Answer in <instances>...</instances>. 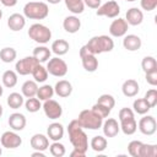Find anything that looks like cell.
<instances>
[{
    "label": "cell",
    "instance_id": "6da1fadb",
    "mask_svg": "<svg viewBox=\"0 0 157 157\" xmlns=\"http://www.w3.org/2000/svg\"><path fill=\"white\" fill-rule=\"evenodd\" d=\"M67 132H69V140L74 146V148L86 153L88 150V137L83 131V128L78 124L77 119H74L69 123Z\"/></svg>",
    "mask_w": 157,
    "mask_h": 157
},
{
    "label": "cell",
    "instance_id": "7a4b0ae2",
    "mask_svg": "<svg viewBox=\"0 0 157 157\" xmlns=\"http://www.w3.org/2000/svg\"><path fill=\"white\" fill-rule=\"evenodd\" d=\"M85 47H86V49L90 53L97 55V54L112 52L113 48H114V42H113V39L110 37L102 34V36H94V37H92L87 42V44H85Z\"/></svg>",
    "mask_w": 157,
    "mask_h": 157
},
{
    "label": "cell",
    "instance_id": "3957f363",
    "mask_svg": "<svg viewBox=\"0 0 157 157\" xmlns=\"http://www.w3.org/2000/svg\"><path fill=\"white\" fill-rule=\"evenodd\" d=\"M77 121L83 129L98 130L99 128H102L103 118L98 115L93 109H83L80 112Z\"/></svg>",
    "mask_w": 157,
    "mask_h": 157
},
{
    "label": "cell",
    "instance_id": "277c9868",
    "mask_svg": "<svg viewBox=\"0 0 157 157\" xmlns=\"http://www.w3.org/2000/svg\"><path fill=\"white\" fill-rule=\"evenodd\" d=\"M23 15L31 20H44L49 15V7L42 1H29L23 7Z\"/></svg>",
    "mask_w": 157,
    "mask_h": 157
},
{
    "label": "cell",
    "instance_id": "5b68a950",
    "mask_svg": "<svg viewBox=\"0 0 157 157\" xmlns=\"http://www.w3.org/2000/svg\"><path fill=\"white\" fill-rule=\"evenodd\" d=\"M28 37L33 39L36 43L45 44L52 38V31L42 23H33L28 28Z\"/></svg>",
    "mask_w": 157,
    "mask_h": 157
},
{
    "label": "cell",
    "instance_id": "8992f818",
    "mask_svg": "<svg viewBox=\"0 0 157 157\" xmlns=\"http://www.w3.org/2000/svg\"><path fill=\"white\" fill-rule=\"evenodd\" d=\"M47 71H48V74H50L55 77H63L67 74V65L60 58H52L48 60Z\"/></svg>",
    "mask_w": 157,
    "mask_h": 157
},
{
    "label": "cell",
    "instance_id": "52a82bcc",
    "mask_svg": "<svg viewBox=\"0 0 157 157\" xmlns=\"http://www.w3.org/2000/svg\"><path fill=\"white\" fill-rule=\"evenodd\" d=\"M80 58H81V61H82V66L86 71L94 72L98 69V60H97L96 55L90 53L86 49L85 45L81 47V49H80Z\"/></svg>",
    "mask_w": 157,
    "mask_h": 157
},
{
    "label": "cell",
    "instance_id": "ba28073f",
    "mask_svg": "<svg viewBox=\"0 0 157 157\" xmlns=\"http://www.w3.org/2000/svg\"><path fill=\"white\" fill-rule=\"evenodd\" d=\"M38 60L32 55V56H26L23 59H20L16 65H15V69H16V72L22 75V76H26V75H29L32 74L33 69L38 65Z\"/></svg>",
    "mask_w": 157,
    "mask_h": 157
},
{
    "label": "cell",
    "instance_id": "9c48e42d",
    "mask_svg": "<svg viewBox=\"0 0 157 157\" xmlns=\"http://www.w3.org/2000/svg\"><path fill=\"white\" fill-rule=\"evenodd\" d=\"M97 16H105L109 18H114L120 13V6L118 5V2L115 0H109L107 2H104L103 5H101L97 11H96Z\"/></svg>",
    "mask_w": 157,
    "mask_h": 157
},
{
    "label": "cell",
    "instance_id": "30bf717a",
    "mask_svg": "<svg viewBox=\"0 0 157 157\" xmlns=\"http://www.w3.org/2000/svg\"><path fill=\"white\" fill-rule=\"evenodd\" d=\"M43 110H44L45 115H47L49 119H53V120L59 119V118L61 117V114H63V108H61V105H60L56 101H54V99H52V98L44 101V103H43Z\"/></svg>",
    "mask_w": 157,
    "mask_h": 157
},
{
    "label": "cell",
    "instance_id": "8fae6325",
    "mask_svg": "<svg viewBox=\"0 0 157 157\" xmlns=\"http://www.w3.org/2000/svg\"><path fill=\"white\" fill-rule=\"evenodd\" d=\"M139 130L147 136H151L156 132L157 130V123L156 119L152 115H145L139 120Z\"/></svg>",
    "mask_w": 157,
    "mask_h": 157
},
{
    "label": "cell",
    "instance_id": "7c38bea8",
    "mask_svg": "<svg viewBox=\"0 0 157 157\" xmlns=\"http://www.w3.org/2000/svg\"><path fill=\"white\" fill-rule=\"evenodd\" d=\"M0 142H1L2 147L10 150V148L20 147L22 144V139L15 131H5L0 137Z\"/></svg>",
    "mask_w": 157,
    "mask_h": 157
},
{
    "label": "cell",
    "instance_id": "4fadbf2b",
    "mask_svg": "<svg viewBox=\"0 0 157 157\" xmlns=\"http://www.w3.org/2000/svg\"><path fill=\"white\" fill-rule=\"evenodd\" d=\"M128 28H129V25L124 18H117L110 23L109 33L113 37H123L126 34Z\"/></svg>",
    "mask_w": 157,
    "mask_h": 157
},
{
    "label": "cell",
    "instance_id": "5bb4252c",
    "mask_svg": "<svg viewBox=\"0 0 157 157\" xmlns=\"http://www.w3.org/2000/svg\"><path fill=\"white\" fill-rule=\"evenodd\" d=\"M102 129H103V134L105 137H114L118 135V132L120 130V125L118 124V121L114 118H108L102 124Z\"/></svg>",
    "mask_w": 157,
    "mask_h": 157
},
{
    "label": "cell",
    "instance_id": "9a60e30c",
    "mask_svg": "<svg viewBox=\"0 0 157 157\" xmlns=\"http://www.w3.org/2000/svg\"><path fill=\"white\" fill-rule=\"evenodd\" d=\"M31 147L36 151H45L49 148V139L43 134H34L31 137Z\"/></svg>",
    "mask_w": 157,
    "mask_h": 157
},
{
    "label": "cell",
    "instance_id": "2e32d148",
    "mask_svg": "<svg viewBox=\"0 0 157 157\" xmlns=\"http://www.w3.org/2000/svg\"><path fill=\"white\" fill-rule=\"evenodd\" d=\"M126 18L125 21L128 22V25H131V26H139L141 25V22L144 21V13L140 9L137 7H131L126 11Z\"/></svg>",
    "mask_w": 157,
    "mask_h": 157
},
{
    "label": "cell",
    "instance_id": "e0dca14e",
    "mask_svg": "<svg viewBox=\"0 0 157 157\" xmlns=\"http://www.w3.org/2000/svg\"><path fill=\"white\" fill-rule=\"evenodd\" d=\"M7 26L11 31L17 32L21 31L25 26H26V18L21 13H12L9 18H7Z\"/></svg>",
    "mask_w": 157,
    "mask_h": 157
},
{
    "label": "cell",
    "instance_id": "ac0fdd59",
    "mask_svg": "<svg viewBox=\"0 0 157 157\" xmlns=\"http://www.w3.org/2000/svg\"><path fill=\"white\" fill-rule=\"evenodd\" d=\"M141 38L136 34H128L123 39V45L129 52H135L141 48Z\"/></svg>",
    "mask_w": 157,
    "mask_h": 157
},
{
    "label": "cell",
    "instance_id": "d6986e66",
    "mask_svg": "<svg viewBox=\"0 0 157 157\" xmlns=\"http://www.w3.org/2000/svg\"><path fill=\"white\" fill-rule=\"evenodd\" d=\"M9 125L15 131H21L26 126V118L21 113H12L9 117Z\"/></svg>",
    "mask_w": 157,
    "mask_h": 157
},
{
    "label": "cell",
    "instance_id": "ffe728a7",
    "mask_svg": "<svg viewBox=\"0 0 157 157\" xmlns=\"http://www.w3.org/2000/svg\"><path fill=\"white\" fill-rule=\"evenodd\" d=\"M121 91L125 97H135L140 91V86L136 80L129 78V80L124 81V83L121 86Z\"/></svg>",
    "mask_w": 157,
    "mask_h": 157
},
{
    "label": "cell",
    "instance_id": "44dd1931",
    "mask_svg": "<svg viewBox=\"0 0 157 157\" xmlns=\"http://www.w3.org/2000/svg\"><path fill=\"white\" fill-rule=\"evenodd\" d=\"M63 27L67 33H76L81 28V21L76 16H67L64 18Z\"/></svg>",
    "mask_w": 157,
    "mask_h": 157
},
{
    "label": "cell",
    "instance_id": "7402d4cb",
    "mask_svg": "<svg viewBox=\"0 0 157 157\" xmlns=\"http://www.w3.org/2000/svg\"><path fill=\"white\" fill-rule=\"evenodd\" d=\"M72 92V85L66 81V80H60L55 83V87H54V93H56L59 97H69Z\"/></svg>",
    "mask_w": 157,
    "mask_h": 157
},
{
    "label": "cell",
    "instance_id": "603a6c76",
    "mask_svg": "<svg viewBox=\"0 0 157 157\" xmlns=\"http://www.w3.org/2000/svg\"><path fill=\"white\" fill-rule=\"evenodd\" d=\"M48 137L53 141H59L64 136V126L60 123H52L47 129Z\"/></svg>",
    "mask_w": 157,
    "mask_h": 157
},
{
    "label": "cell",
    "instance_id": "cb8c5ba5",
    "mask_svg": "<svg viewBox=\"0 0 157 157\" xmlns=\"http://www.w3.org/2000/svg\"><path fill=\"white\" fill-rule=\"evenodd\" d=\"M120 129L125 135L135 134L136 130H137V123H136L135 118H129V119L120 120Z\"/></svg>",
    "mask_w": 157,
    "mask_h": 157
},
{
    "label": "cell",
    "instance_id": "d4e9b609",
    "mask_svg": "<svg viewBox=\"0 0 157 157\" xmlns=\"http://www.w3.org/2000/svg\"><path fill=\"white\" fill-rule=\"evenodd\" d=\"M70 49L69 43L65 39H56L52 43V52L56 55H65Z\"/></svg>",
    "mask_w": 157,
    "mask_h": 157
},
{
    "label": "cell",
    "instance_id": "484cf974",
    "mask_svg": "<svg viewBox=\"0 0 157 157\" xmlns=\"http://www.w3.org/2000/svg\"><path fill=\"white\" fill-rule=\"evenodd\" d=\"M50 54H52V52L49 50V48H47L44 45H39L33 49V56L38 60V63L48 61L50 59Z\"/></svg>",
    "mask_w": 157,
    "mask_h": 157
},
{
    "label": "cell",
    "instance_id": "4316f807",
    "mask_svg": "<svg viewBox=\"0 0 157 157\" xmlns=\"http://www.w3.org/2000/svg\"><path fill=\"white\" fill-rule=\"evenodd\" d=\"M21 91H22V94H23L26 98L34 97V96L37 94V91H38V85H37L36 81L28 80V81H26V82L22 85Z\"/></svg>",
    "mask_w": 157,
    "mask_h": 157
},
{
    "label": "cell",
    "instance_id": "83f0119b",
    "mask_svg": "<svg viewBox=\"0 0 157 157\" xmlns=\"http://www.w3.org/2000/svg\"><path fill=\"white\" fill-rule=\"evenodd\" d=\"M64 1H65V6L67 7V10L72 12L74 15L82 13L85 10L83 0H64Z\"/></svg>",
    "mask_w": 157,
    "mask_h": 157
},
{
    "label": "cell",
    "instance_id": "f1b7e54d",
    "mask_svg": "<svg viewBox=\"0 0 157 157\" xmlns=\"http://www.w3.org/2000/svg\"><path fill=\"white\" fill-rule=\"evenodd\" d=\"M2 83L7 88H12L17 83V74L13 70H6L2 74Z\"/></svg>",
    "mask_w": 157,
    "mask_h": 157
},
{
    "label": "cell",
    "instance_id": "f546056e",
    "mask_svg": "<svg viewBox=\"0 0 157 157\" xmlns=\"http://www.w3.org/2000/svg\"><path fill=\"white\" fill-rule=\"evenodd\" d=\"M132 108H134V112L135 113L141 114V115L146 114L151 109L150 104L147 103V101L145 98H137V99H135L134 103H132Z\"/></svg>",
    "mask_w": 157,
    "mask_h": 157
},
{
    "label": "cell",
    "instance_id": "4dcf8cb0",
    "mask_svg": "<svg viewBox=\"0 0 157 157\" xmlns=\"http://www.w3.org/2000/svg\"><path fill=\"white\" fill-rule=\"evenodd\" d=\"M90 145H91V147H92L93 151H96V152H102V151H104V150L107 148L108 142H107V139H105V137H103V136H101V135H97V136H94V137L91 140Z\"/></svg>",
    "mask_w": 157,
    "mask_h": 157
},
{
    "label": "cell",
    "instance_id": "1f68e13d",
    "mask_svg": "<svg viewBox=\"0 0 157 157\" xmlns=\"http://www.w3.org/2000/svg\"><path fill=\"white\" fill-rule=\"evenodd\" d=\"M54 94V88L50 86V85H43L40 87H38V91H37V98L39 101H47V99H50Z\"/></svg>",
    "mask_w": 157,
    "mask_h": 157
},
{
    "label": "cell",
    "instance_id": "d6a6232c",
    "mask_svg": "<svg viewBox=\"0 0 157 157\" xmlns=\"http://www.w3.org/2000/svg\"><path fill=\"white\" fill-rule=\"evenodd\" d=\"M23 104V94H20L17 92H12L7 97V105L12 109H18Z\"/></svg>",
    "mask_w": 157,
    "mask_h": 157
},
{
    "label": "cell",
    "instance_id": "836d02e7",
    "mask_svg": "<svg viewBox=\"0 0 157 157\" xmlns=\"http://www.w3.org/2000/svg\"><path fill=\"white\" fill-rule=\"evenodd\" d=\"M32 76L34 78L36 82H44L47 78H48V71H47V67H44L43 65L38 64L33 71H32Z\"/></svg>",
    "mask_w": 157,
    "mask_h": 157
},
{
    "label": "cell",
    "instance_id": "e575fe53",
    "mask_svg": "<svg viewBox=\"0 0 157 157\" xmlns=\"http://www.w3.org/2000/svg\"><path fill=\"white\" fill-rule=\"evenodd\" d=\"M16 50L11 47H5L0 50V59L4 61V63H12L15 59H16Z\"/></svg>",
    "mask_w": 157,
    "mask_h": 157
},
{
    "label": "cell",
    "instance_id": "d590c367",
    "mask_svg": "<svg viewBox=\"0 0 157 157\" xmlns=\"http://www.w3.org/2000/svg\"><path fill=\"white\" fill-rule=\"evenodd\" d=\"M141 67L145 71V74L153 71V70H157V61L153 56H145L141 61Z\"/></svg>",
    "mask_w": 157,
    "mask_h": 157
},
{
    "label": "cell",
    "instance_id": "8d00e7d4",
    "mask_svg": "<svg viewBox=\"0 0 157 157\" xmlns=\"http://www.w3.org/2000/svg\"><path fill=\"white\" fill-rule=\"evenodd\" d=\"M157 156V146L150 144H142L140 148V157H155Z\"/></svg>",
    "mask_w": 157,
    "mask_h": 157
},
{
    "label": "cell",
    "instance_id": "74e56055",
    "mask_svg": "<svg viewBox=\"0 0 157 157\" xmlns=\"http://www.w3.org/2000/svg\"><path fill=\"white\" fill-rule=\"evenodd\" d=\"M25 107H26V109H27L29 113H36V112H38V110L42 108V104H40V101H39L38 98L29 97V98H27V101L25 102Z\"/></svg>",
    "mask_w": 157,
    "mask_h": 157
},
{
    "label": "cell",
    "instance_id": "f35d334b",
    "mask_svg": "<svg viewBox=\"0 0 157 157\" xmlns=\"http://www.w3.org/2000/svg\"><path fill=\"white\" fill-rule=\"evenodd\" d=\"M97 103L98 104H102V105H104V107H107L108 109L112 110L114 108V105H115V99H114V97L112 94L105 93V94H102V96L98 97Z\"/></svg>",
    "mask_w": 157,
    "mask_h": 157
},
{
    "label": "cell",
    "instance_id": "ab89813d",
    "mask_svg": "<svg viewBox=\"0 0 157 157\" xmlns=\"http://www.w3.org/2000/svg\"><path fill=\"white\" fill-rule=\"evenodd\" d=\"M49 151H50V155L54 157H63L65 155V146L59 141H54L49 146Z\"/></svg>",
    "mask_w": 157,
    "mask_h": 157
},
{
    "label": "cell",
    "instance_id": "60d3db41",
    "mask_svg": "<svg viewBox=\"0 0 157 157\" xmlns=\"http://www.w3.org/2000/svg\"><path fill=\"white\" fill-rule=\"evenodd\" d=\"M142 146V142L139 140H134L131 142H129L128 145V152L130 156L132 157H140V148Z\"/></svg>",
    "mask_w": 157,
    "mask_h": 157
},
{
    "label": "cell",
    "instance_id": "b9f144b4",
    "mask_svg": "<svg viewBox=\"0 0 157 157\" xmlns=\"http://www.w3.org/2000/svg\"><path fill=\"white\" fill-rule=\"evenodd\" d=\"M144 98L147 101V103L150 104L151 108L156 107V104H157V90H156V88L148 90V91L146 92V94H145Z\"/></svg>",
    "mask_w": 157,
    "mask_h": 157
},
{
    "label": "cell",
    "instance_id": "7bdbcfd3",
    "mask_svg": "<svg viewBox=\"0 0 157 157\" xmlns=\"http://www.w3.org/2000/svg\"><path fill=\"white\" fill-rule=\"evenodd\" d=\"M91 109H93L98 115H101L103 119L104 118H107L108 115H109V113H110V109H108L107 107H104V105H102V104H98V103H96Z\"/></svg>",
    "mask_w": 157,
    "mask_h": 157
},
{
    "label": "cell",
    "instance_id": "ee69618b",
    "mask_svg": "<svg viewBox=\"0 0 157 157\" xmlns=\"http://www.w3.org/2000/svg\"><path fill=\"white\" fill-rule=\"evenodd\" d=\"M140 5L145 11H152L157 7V0H141Z\"/></svg>",
    "mask_w": 157,
    "mask_h": 157
},
{
    "label": "cell",
    "instance_id": "f6af8a7d",
    "mask_svg": "<svg viewBox=\"0 0 157 157\" xmlns=\"http://www.w3.org/2000/svg\"><path fill=\"white\" fill-rule=\"evenodd\" d=\"M119 120H124V119H129V118H134V110L130 108H121L119 110Z\"/></svg>",
    "mask_w": 157,
    "mask_h": 157
},
{
    "label": "cell",
    "instance_id": "bcb514c9",
    "mask_svg": "<svg viewBox=\"0 0 157 157\" xmlns=\"http://www.w3.org/2000/svg\"><path fill=\"white\" fill-rule=\"evenodd\" d=\"M145 78H146V81H147L151 86H156V85H157V70L146 72Z\"/></svg>",
    "mask_w": 157,
    "mask_h": 157
},
{
    "label": "cell",
    "instance_id": "7dc6e473",
    "mask_svg": "<svg viewBox=\"0 0 157 157\" xmlns=\"http://www.w3.org/2000/svg\"><path fill=\"white\" fill-rule=\"evenodd\" d=\"M101 1L102 0H83V4L91 9H98L101 6Z\"/></svg>",
    "mask_w": 157,
    "mask_h": 157
},
{
    "label": "cell",
    "instance_id": "c3c4849f",
    "mask_svg": "<svg viewBox=\"0 0 157 157\" xmlns=\"http://www.w3.org/2000/svg\"><path fill=\"white\" fill-rule=\"evenodd\" d=\"M0 2H1L4 6L11 7V6H15V5L17 4V0H0Z\"/></svg>",
    "mask_w": 157,
    "mask_h": 157
},
{
    "label": "cell",
    "instance_id": "681fc988",
    "mask_svg": "<svg viewBox=\"0 0 157 157\" xmlns=\"http://www.w3.org/2000/svg\"><path fill=\"white\" fill-rule=\"evenodd\" d=\"M85 152H82V151H80V150H76V148H74V151L70 153V156L71 157H85Z\"/></svg>",
    "mask_w": 157,
    "mask_h": 157
},
{
    "label": "cell",
    "instance_id": "f907efd6",
    "mask_svg": "<svg viewBox=\"0 0 157 157\" xmlns=\"http://www.w3.org/2000/svg\"><path fill=\"white\" fill-rule=\"evenodd\" d=\"M36 156H39V157H45V155L43 153V151H36L32 153V157H36Z\"/></svg>",
    "mask_w": 157,
    "mask_h": 157
},
{
    "label": "cell",
    "instance_id": "816d5d0a",
    "mask_svg": "<svg viewBox=\"0 0 157 157\" xmlns=\"http://www.w3.org/2000/svg\"><path fill=\"white\" fill-rule=\"evenodd\" d=\"M49 4H53V5H55V4H59L61 0H47Z\"/></svg>",
    "mask_w": 157,
    "mask_h": 157
},
{
    "label": "cell",
    "instance_id": "f5cc1de1",
    "mask_svg": "<svg viewBox=\"0 0 157 157\" xmlns=\"http://www.w3.org/2000/svg\"><path fill=\"white\" fill-rule=\"evenodd\" d=\"M2 93H4V88H2V86L0 85V97L2 96Z\"/></svg>",
    "mask_w": 157,
    "mask_h": 157
},
{
    "label": "cell",
    "instance_id": "db71d44e",
    "mask_svg": "<svg viewBox=\"0 0 157 157\" xmlns=\"http://www.w3.org/2000/svg\"><path fill=\"white\" fill-rule=\"evenodd\" d=\"M1 115H2V105L0 104V118H1Z\"/></svg>",
    "mask_w": 157,
    "mask_h": 157
},
{
    "label": "cell",
    "instance_id": "11a10c76",
    "mask_svg": "<svg viewBox=\"0 0 157 157\" xmlns=\"http://www.w3.org/2000/svg\"><path fill=\"white\" fill-rule=\"evenodd\" d=\"M1 17H2V11L0 10V20H1Z\"/></svg>",
    "mask_w": 157,
    "mask_h": 157
},
{
    "label": "cell",
    "instance_id": "9f6ffc18",
    "mask_svg": "<svg viewBox=\"0 0 157 157\" xmlns=\"http://www.w3.org/2000/svg\"><path fill=\"white\" fill-rule=\"evenodd\" d=\"M1 153H2V150H1V147H0V156H1Z\"/></svg>",
    "mask_w": 157,
    "mask_h": 157
},
{
    "label": "cell",
    "instance_id": "6f0895ef",
    "mask_svg": "<svg viewBox=\"0 0 157 157\" xmlns=\"http://www.w3.org/2000/svg\"><path fill=\"white\" fill-rule=\"evenodd\" d=\"M126 1H136V0H126Z\"/></svg>",
    "mask_w": 157,
    "mask_h": 157
}]
</instances>
